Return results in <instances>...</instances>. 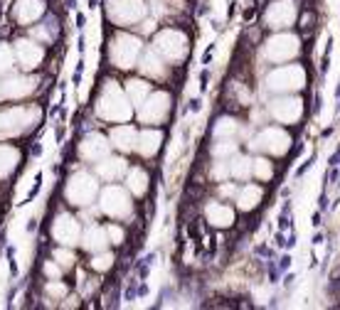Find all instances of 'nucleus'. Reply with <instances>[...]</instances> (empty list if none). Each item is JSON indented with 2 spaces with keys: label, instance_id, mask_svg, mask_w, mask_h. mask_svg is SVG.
I'll return each mask as SVG.
<instances>
[{
  "label": "nucleus",
  "instance_id": "nucleus-40",
  "mask_svg": "<svg viewBox=\"0 0 340 310\" xmlns=\"http://www.w3.org/2000/svg\"><path fill=\"white\" fill-rule=\"evenodd\" d=\"M44 273H47V278H57V276L62 273V266H57V264H52V261H47V264H44Z\"/></svg>",
  "mask_w": 340,
  "mask_h": 310
},
{
  "label": "nucleus",
  "instance_id": "nucleus-18",
  "mask_svg": "<svg viewBox=\"0 0 340 310\" xmlns=\"http://www.w3.org/2000/svg\"><path fill=\"white\" fill-rule=\"evenodd\" d=\"M109 141H111L113 148H118L121 153H131V150H136V143H138V133H136V128L133 126H116L111 128V133H109Z\"/></svg>",
  "mask_w": 340,
  "mask_h": 310
},
{
  "label": "nucleus",
  "instance_id": "nucleus-21",
  "mask_svg": "<svg viewBox=\"0 0 340 310\" xmlns=\"http://www.w3.org/2000/svg\"><path fill=\"white\" fill-rule=\"evenodd\" d=\"M42 13H44L42 0H20V3L15 5V17H17V22H22V25H32L35 20H40Z\"/></svg>",
  "mask_w": 340,
  "mask_h": 310
},
{
  "label": "nucleus",
  "instance_id": "nucleus-17",
  "mask_svg": "<svg viewBox=\"0 0 340 310\" xmlns=\"http://www.w3.org/2000/svg\"><path fill=\"white\" fill-rule=\"evenodd\" d=\"M294 20H296V8L291 0H279L266 10V25L274 30L288 28Z\"/></svg>",
  "mask_w": 340,
  "mask_h": 310
},
{
  "label": "nucleus",
  "instance_id": "nucleus-35",
  "mask_svg": "<svg viewBox=\"0 0 340 310\" xmlns=\"http://www.w3.org/2000/svg\"><path fill=\"white\" fill-rule=\"evenodd\" d=\"M55 261L62 268H71V266H74V254L67 251V249H57V251H55Z\"/></svg>",
  "mask_w": 340,
  "mask_h": 310
},
{
  "label": "nucleus",
  "instance_id": "nucleus-23",
  "mask_svg": "<svg viewBox=\"0 0 340 310\" xmlns=\"http://www.w3.org/2000/svg\"><path fill=\"white\" fill-rule=\"evenodd\" d=\"M160 141H163V136H160V131H151V128H145L138 133V143H136V150L143 155V158H151V155L158 153V148H160Z\"/></svg>",
  "mask_w": 340,
  "mask_h": 310
},
{
  "label": "nucleus",
  "instance_id": "nucleus-27",
  "mask_svg": "<svg viewBox=\"0 0 340 310\" xmlns=\"http://www.w3.org/2000/svg\"><path fill=\"white\" fill-rule=\"evenodd\" d=\"M126 187L131 195H143L145 190H148V175H145V170L141 168H133L126 172Z\"/></svg>",
  "mask_w": 340,
  "mask_h": 310
},
{
  "label": "nucleus",
  "instance_id": "nucleus-5",
  "mask_svg": "<svg viewBox=\"0 0 340 310\" xmlns=\"http://www.w3.org/2000/svg\"><path fill=\"white\" fill-rule=\"evenodd\" d=\"M266 86L271 91H279V94L296 91V89L303 86V69L296 67V64H283L266 76Z\"/></svg>",
  "mask_w": 340,
  "mask_h": 310
},
{
  "label": "nucleus",
  "instance_id": "nucleus-29",
  "mask_svg": "<svg viewBox=\"0 0 340 310\" xmlns=\"http://www.w3.org/2000/svg\"><path fill=\"white\" fill-rule=\"evenodd\" d=\"M252 163L254 160H249L244 155H232V160H229V175L237 177V180H247L252 175Z\"/></svg>",
  "mask_w": 340,
  "mask_h": 310
},
{
  "label": "nucleus",
  "instance_id": "nucleus-9",
  "mask_svg": "<svg viewBox=\"0 0 340 310\" xmlns=\"http://www.w3.org/2000/svg\"><path fill=\"white\" fill-rule=\"evenodd\" d=\"M298 55V40L294 35H288V32H283V35H274L266 47H264V57L274 62V64H283V62H288V59H294Z\"/></svg>",
  "mask_w": 340,
  "mask_h": 310
},
{
  "label": "nucleus",
  "instance_id": "nucleus-25",
  "mask_svg": "<svg viewBox=\"0 0 340 310\" xmlns=\"http://www.w3.org/2000/svg\"><path fill=\"white\" fill-rule=\"evenodd\" d=\"M148 94H151V84L148 82H143V79H128L126 82V96L133 106H141Z\"/></svg>",
  "mask_w": 340,
  "mask_h": 310
},
{
  "label": "nucleus",
  "instance_id": "nucleus-10",
  "mask_svg": "<svg viewBox=\"0 0 340 310\" xmlns=\"http://www.w3.org/2000/svg\"><path fill=\"white\" fill-rule=\"evenodd\" d=\"M40 111L35 109H22V106H15V109H5L0 111V131L5 133H17L22 128H28L32 121H37Z\"/></svg>",
  "mask_w": 340,
  "mask_h": 310
},
{
  "label": "nucleus",
  "instance_id": "nucleus-24",
  "mask_svg": "<svg viewBox=\"0 0 340 310\" xmlns=\"http://www.w3.org/2000/svg\"><path fill=\"white\" fill-rule=\"evenodd\" d=\"M207 219L212 226H229L234 222V212L229 204H222V202H212L207 207Z\"/></svg>",
  "mask_w": 340,
  "mask_h": 310
},
{
  "label": "nucleus",
  "instance_id": "nucleus-36",
  "mask_svg": "<svg viewBox=\"0 0 340 310\" xmlns=\"http://www.w3.org/2000/svg\"><path fill=\"white\" fill-rule=\"evenodd\" d=\"M47 296H52V300L64 298L67 296V286H62L59 281H52V278H50V283H47Z\"/></svg>",
  "mask_w": 340,
  "mask_h": 310
},
{
  "label": "nucleus",
  "instance_id": "nucleus-38",
  "mask_svg": "<svg viewBox=\"0 0 340 310\" xmlns=\"http://www.w3.org/2000/svg\"><path fill=\"white\" fill-rule=\"evenodd\" d=\"M106 237H109L111 244H121V241H124V231H121L116 224H109L106 226Z\"/></svg>",
  "mask_w": 340,
  "mask_h": 310
},
{
  "label": "nucleus",
  "instance_id": "nucleus-20",
  "mask_svg": "<svg viewBox=\"0 0 340 310\" xmlns=\"http://www.w3.org/2000/svg\"><path fill=\"white\" fill-rule=\"evenodd\" d=\"M141 71L145 76H151V79H163L165 76V64H163V57L158 52L156 47L153 49H148V52H143V59H141Z\"/></svg>",
  "mask_w": 340,
  "mask_h": 310
},
{
  "label": "nucleus",
  "instance_id": "nucleus-2",
  "mask_svg": "<svg viewBox=\"0 0 340 310\" xmlns=\"http://www.w3.org/2000/svg\"><path fill=\"white\" fill-rule=\"evenodd\" d=\"M141 52H143L141 40L138 37H131V35H116L111 42V49H109L111 62L116 67H121V69H128V67L138 64Z\"/></svg>",
  "mask_w": 340,
  "mask_h": 310
},
{
  "label": "nucleus",
  "instance_id": "nucleus-13",
  "mask_svg": "<svg viewBox=\"0 0 340 310\" xmlns=\"http://www.w3.org/2000/svg\"><path fill=\"white\" fill-rule=\"evenodd\" d=\"M15 52V62L22 67V69H35L44 57L42 44H37L35 40H17L13 47Z\"/></svg>",
  "mask_w": 340,
  "mask_h": 310
},
{
  "label": "nucleus",
  "instance_id": "nucleus-4",
  "mask_svg": "<svg viewBox=\"0 0 340 310\" xmlns=\"http://www.w3.org/2000/svg\"><path fill=\"white\" fill-rule=\"evenodd\" d=\"M153 47L160 52L165 62H180L187 55V37L178 30H163L153 40Z\"/></svg>",
  "mask_w": 340,
  "mask_h": 310
},
{
  "label": "nucleus",
  "instance_id": "nucleus-19",
  "mask_svg": "<svg viewBox=\"0 0 340 310\" xmlns=\"http://www.w3.org/2000/svg\"><path fill=\"white\" fill-rule=\"evenodd\" d=\"M96 172H99V177L113 183V180H121L128 172V163L124 158H111V155H106L104 160L96 163Z\"/></svg>",
  "mask_w": 340,
  "mask_h": 310
},
{
  "label": "nucleus",
  "instance_id": "nucleus-31",
  "mask_svg": "<svg viewBox=\"0 0 340 310\" xmlns=\"http://www.w3.org/2000/svg\"><path fill=\"white\" fill-rule=\"evenodd\" d=\"M234 150H237V143L232 141V138H222V141L212 148V155L214 158H227V160H229V155H234Z\"/></svg>",
  "mask_w": 340,
  "mask_h": 310
},
{
  "label": "nucleus",
  "instance_id": "nucleus-37",
  "mask_svg": "<svg viewBox=\"0 0 340 310\" xmlns=\"http://www.w3.org/2000/svg\"><path fill=\"white\" fill-rule=\"evenodd\" d=\"M111 264H113V256L111 254H101L99 251V256L91 261V268H94V271H106V268H111Z\"/></svg>",
  "mask_w": 340,
  "mask_h": 310
},
{
  "label": "nucleus",
  "instance_id": "nucleus-7",
  "mask_svg": "<svg viewBox=\"0 0 340 310\" xmlns=\"http://www.w3.org/2000/svg\"><path fill=\"white\" fill-rule=\"evenodd\" d=\"M99 207L104 214H109L113 219H124V217L131 214V197H128L126 190L111 185V187H106V190L101 192Z\"/></svg>",
  "mask_w": 340,
  "mask_h": 310
},
{
  "label": "nucleus",
  "instance_id": "nucleus-30",
  "mask_svg": "<svg viewBox=\"0 0 340 310\" xmlns=\"http://www.w3.org/2000/svg\"><path fill=\"white\" fill-rule=\"evenodd\" d=\"M15 67V52L10 44H0V74H8Z\"/></svg>",
  "mask_w": 340,
  "mask_h": 310
},
{
  "label": "nucleus",
  "instance_id": "nucleus-34",
  "mask_svg": "<svg viewBox=\"0 0 340 310\" xmlns=\"http://www.w3.org/2000/svg\"><path fill=\"white\" fill-rule=\"evenodd\" d=\"M234 131H237V123H234L232 118H222V121L217 123V128H214L217 138H229V136H232Z\"/></svg>",
  "mask_w": 340,
  "mask_h": 310
},
{
  "label": "nucleus",
  "instance_id": "nucleus-3",
  "mask_svg": "<svg viewBox=\"0 0 340 310\" xmlns=\"http://www.w3.org/2000/svg\"><path fill=\"white\" fill-rule=\"evenodd\" d=\"M96 190H99V185H96V180L89 172H77V175H71V180L67 183L64 195L69 199V204H74V207H86V204L94 202Z\"/></svg>",
  "mask_w": 340,
  "mask_h": 310
},
{
  "label": "nucleus",
  "instance_id": "nucleus-22",
  "mask_svg": "<svg viewBox=\"0 0 340 310\" xmlns=\"http://www.w3.org/2000/svg\"><path fill=\"white\" fill-rule=\"evenodd\" d=\"M106 244H109L106 229H101V226H96V224H91L84 234H82V246H84L89 254H99V251H104Z\"/></svg>",
  "mask_w": 340,
  "mask_h": 310
},
{
  "label": "nucleus",
  "instance_id": "nucleus-28",
  "mask_svg": "<svg viewBox=\"0 0 340 310\" xmlns=\"http://www.w3.org/2000/svg\"><path fill=\"white\" fill-rule=\"evenodd\" d=\"M20 160V153L13 145H0V177H8Z\"/></svg>",
  "mask_w": 340,
  "mask_h": 310
},
{
  "label": "nucleus",
  "instance_id": "nucleus-1",
  "mask_svg": "<svg viewBox=\"0 0 340 310\" xmlns=\"http://www.w3.org/2000/svg\"><path fill=\"white\" fill-rule=\"evenodd\" d=\"M131 106L133 104L128 101L126 94L113 84V82H109V84L104 86V91H101L96 111H99L101 118H106L111 123H126L128 118H131Z\"/></svg>",
  "mask_w": 340,
  "mask_h": 310
},
{
  "label": "nucleus",
  "instance_id": "nucleus-16",
  "mask_svg": "<svg viewBox=\"0 0 340 310\" xmlns=\"http://www.w3.org/2000/svg\"><path fill=\"white\" fill-rule=\"evenodd\" d=\"M301 101L294 99V96H283V99H276L269 104V113L271 118H276L279 123H294L301 118Z\"/></svg>",
  "mask_w": 340,
  "mask_h": 310
},
{
  "label": "nucleus",
  "instance_id": "nucleus-11",
  "mask_svg": "<svg viewBox=\"0 0 340 310\" xmlns=\"http://www.w3.org/2000/svg\"><path fill=\"white\" fill-rule=\"evenodd\" d=\"M254 145L269 155H283L288 150V145H291V138H288V133L281 131V128H266V131H261L256 136Z\"/></svg>",
  "mask_w": 340,
  "mask_h": 310
},
{
  "label": "nucleus",
  "instance_id": "nucleus-32",
  "mask_svg": "<svg viewBox=\"0 0 340 310\" xmlns=\"http://www.w3.org/2000/svg\"><path fill=\"white\" fill-rule=\"evenodd\" d=\"M252 172H254L259 180H269L271 175H274V168H271V163L266 158H259V160L252 163Z\"/></svg>",
  "mask_w": 340,
  "mask_h": 310
},
{
  "label": "nucleus",
  "instance_id": "nucleus-6",
  "mask_svg": "<svg viewBox=\"0 0 340 310\" xmlns=\"http://www.w3.org/2000/svg\"><path fill=\"white\" fill-rule=\"evenodd\" d=\"M170 96L165 91H151L138 106V118L143 123H163L170 113Z\"/></svg>",
  "mask_w": 340,
  "mask_h": 310
},
{
  "label": "nucleus",
  "instance_id": "nucleus-26",
  "mask_svg": "<svg viewBox=\"0 0 340 310\" xmlns=\"http://www.w3.org/2000/svg\"><path fill=\"white\" fill-rule=\"evenodd\" d=\"M234 197H237L239 210H254L256 204H259V199H261V187H256V185H244Z\"/></svg>",
  "mask_w": 340,
  "mask_h": 310
},
{
  "label": "nucleus",
  "instance_id": "nucleus-8",
  "mask_svg": "<svg viewBox=\"0 0 340 310\" xmlns=\"http://www.w3.org/2000/svg\"><path fill=\"white\" fill-rule=\"evenodd\" d=\"M145 15L143 0H109V17L116 25H136Z\"/></svg>",
  "mask_w": 340,
  "mask_h": 310
},
{
  "label": "nucleus",
  "instance_id": "nucleus-12",
  "mask_svg": "<svg viewBox=\"0 0 340 310\" xmlns=\"http://www.w3.org/2000/svg\"><path fill=\"white\" fill-rule=\"evenodd\" d=\"M52 237L62 246H74L77 241H82V226L71 214H59L57 222L52 224Z\"/></svg>",
  "mask_w": 340,
  "mask_h": 310
},
{
  "label": "nucleus",
  "instance_id": "nucleus-14",
  "mask_svg": "<svg viewBox=\"0 0 340 310\" xmlns=\"http://www.w3.org/2000/svg\"><path fill=\"white\" fill-rule=\"evenodd\" d=\"M109 153H111V141L99 136V133H89L82 141V145H79V155L84 160H89V163H99Z\"/></svg>",
  "mask_w": 340,
  "mask_h": 310
},
{
  "label": "nucleus",
  "instance_id": "nucleus-33",
  "mask_svg": "<svg viewBox=\"0 0 340 310\" xmlns=\"http://www.w3.org/2000/svg\"><path fill=\"white\" fill-rule=\"evenodd\" d=\"M52 37H55V28H52V22L37 25V28L32 30V40H40V42H52Z\"/></svg>",
  "mask_w": 340,
  "mask_h": 310
},
{
  "label": "nucleus",
  "instance_id": "nucleus-15",
  "mask_svg": "<svg viewBox=\"0 0 340 310\" xmlns=\"http://www.w3.org/2000/svg\"><path fill=\"white\" fill-rule=\"evenodd\" d=\"M35 86H37V79L13 74L5 82H0V91H3V99H22V96H30L35 91Z\"/></svg>",
  "mask_w": 340,
  "mask_h": 310
},
{
  "label": "nucleus",
  "instance_id": "nucleus-39",
  "mask_svg": "<svg viewBox=\"0 0 340 310\" xmlns=\"http://www.w3.org/2000/svg\"><path fill=\"white\" fill-rule=\"evenodd\" d=\"M212 177H217V180H225V177H229V160H220L217 163V168L212 170Z\"/></svg>",
  "mask_w": 340,
  "mask_h": 310
}]
</instances>
